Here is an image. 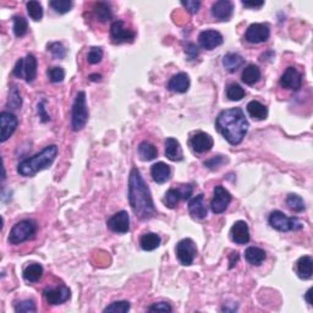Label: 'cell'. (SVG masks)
Segmentation results:
<instances>
[{"label": "cell", "instance_id": "obj_1", "mask_svg": "<svg viewBox=\"0 0 313 313\" xmlns=\"http://www.w3.org/2000/svg\"><path fill=\"white\" fill-rule=\"evenodd\" d=\"M129 202L132 212L141 221H148L156 215L157 209L150 187L146 184L139 170L134 166L129 178Z\"/></svg>", "mask_w": 313, "mask_h": 313}, {"label": "cell", "instance_id": "obj_2", "mask_svg": "<svg viewBox=\"0 0 313 313\" xmlns=\"http://www.w3.org/2000/svg\"><path fill=\"white\" fill-rule=\"evenodd\" d=\"M215 126L229 143L236 146L243 142L249 131L250 124L241 108H231V109L223 110L219 114Z\"/></svg>", "mask_w": 313, "mask_h": 313}, {"label": "cell", "instance_id": "obj_3", "mask_svg": "<svg viewBox=\"0 0 313 313\" xmlns=\"http://www.w3.org/2000/svg\"><path fill=\"white\" fill-rule=\"evenodd\" d=\"M58 156V147L55 145L46 146L44 150L35 154L33 157L23 159L18 163L17 173L25 178H32L42 170L48 169L54 163Z\"/></svg>", "mask_w": 313, "mask_h": 313}, {"label": "cell", "instance_id": "obj_4", "mask_svg": "<svg viewBox=\"0 0 313 313\" xmlns=\"http://www.w3.org/2000/svg\"><path fill=\"white\" fill-rule=\"evenodd\" d=\"M37 234V223L32 219H23L12 226L9 234V244L20 245L32 240Z\"/></svg>", "mask_w": 313, "mask_h": 313}, {"label": "cell", "instance_id": "obj_5", "mask_svg": "<svg viewBox=\"0 0 313 313\" xmlns=\"http://www.w3.org/2000/svg\"><path fill=\"white\" fill-rule=\"evenodd\" d=\"M88 116L89 111L86 93L79 92L73 104V113H71V126H73L74 131H80L85 128L88 122Z\"/></svg>", "mask_w": 313, "mask_h": 313}, {"label": "cell", "instance_id": "obj_6", "mask_svg": "<svg viewBox=\"0 0 313 313\" xmlns=\"http://www.w3.org/2000/svg\"><path fill=\"white\" fill-rule=\"evenodd\" d=\"M268 222L269 225H271L273 229L283 232L293 231V230L296 231L303 228L302 223L300 222L296 216H291V218H289V216L285 215L283 212H280V210H274V212H272L271 215H269Z\"/></svg>", "mask_w": 313, "mask_h": 313}, {"label": "cell", "instance_id": "obj_7", "mask_svg": "<svg viewBox=\"0 0 313 313\" xmlns=\"http://www.w3.org/2000/svg\"><path fill=\"white\" fill-rule=\"evenodd\" d=\"M14 76L23 79L26 82H33L37 77V59L33 54H29L26 58L18 59L14 70Z\"/></svg>", "mask_w": 313, "mask_h": 313}, {"label": "cell", "instance_id": "obj_8", "mask_svg": "<svg viewBox=\"0 0 313 313\" xmlns=\"http://www.w3.org/2000/svg\"><path fill=\"white\" fill-rule=\"evenodd\" d=\"M176 257L182 266H191L197 256V247L192 238H184L176 245Z\"/></svg>", "mask_w": 313, "mask_h": 313}, {"label": "cell", "instance_id": "obj_9", "mask_svg": "<svg viewBox=\"0 0 313 313\" xmlns=\"http://www.w3.org/2000/svg\"><path fill=\"white\" fill-rule=\"evenodd\" d=\"M231 194L223 186H215L213 191V198L210 202V208L214 214H222L224 213L229 204L231 203Z\"/></svg>", "mask_w": 313, "mask_h": 313}, {"label": "cell", "instance_id": "obj_10", "mask_svg": "<svg viewBox=\"0 0 313 313\" xmlns=\"http://www.w3.org/2000/svg\"><path fill=\"white\" fill-rule=\"evenodd\" d=\"M194 191L192 185H182L179 188H169L164 196L163 202L168 208H175L181 200H188Z\"/></svg>", "mask_w": 313, "mask_h": 313}, {"label": "cell", "instance_id": "obj_11", "mask_svg": "<svg viewBox=\"0 0 313 313\" xmlns=\"http://www.w3.org/2000/svg\"><path fill=\"white\" fill-rule=\"evenodd\" d=\"M110 36L113 42L115 44H122V43H132L136 38L135 31L126 29L125 25L122 20H117L111 23L110 27Z\"/></svg>", "mask_w": 313, "mask_h": 313}, {"label": "cell", "instance_id": "obj_12", "mask_svg": "<svg viewBox=\"0 0 313 313\" xmlns=\"http://www.w3.org/2000/svg\"><path fill=\"white\" fill-rule=\"evenodd\" d=\"M271 37V29L266 23H252L250 25L245 33V39L252 44L267 42Z\"/></svg>", "mask_w": 313, "mask_h": 313}, {"label": "cell", "instance_id": "obj_13", "mask_svg": "<svg viewBox=\"0 0 313 313\" xmlns=\"http://www.w3.org/2000/svg\"><path fill=\"white\" fill-rule=\"evenodd\" d=\"M43 296H44L45 301L49 305H61V303L66 302L71 297V291L65 285L55 287H45L43 291Z\"/></svg>", "mask_w": 313, "mask_h": 313}, {"label": "cell", "instance_id": "obj_14", "mask_svg": "<svg viewBox=\"0 0 313 313\" xmlns=\"http://www.w3.org/2000/svg\"><path fill=\"white\" fill-rule=\"evenodd\" d=\"M18 119L16 115L9 111H3L0 114V128H2V132H0V142L8 141L11 137L15 130L17 129Z\"/></svg>", "mask_w": 313, "mask_h": 313}, {"label": "cell", "instance_id": "obj_15", "mask_svg": "<svg viewBox=\"0 0 313 313\" xmlns=\"http://www.w3.org/2000/svg\"><path fill=\"white\" fill-rule=\"evenodd\" d=\"M280 86L283 88L291 89V91H299L302 87V75L299 70L294 66L287 67L285 73L280 77Z\"/></svg>", "mask_w": 313, "mask_h": 313}, {"label": "cell", "instance_id": "obj_16", "mask_svg": "<svg viewBox=\"0 0 313 313\" xmlns=\"http://www.w3.org/2000/svg\"><path fill=\"white\" fill-rule=\"evenodd\" d=\"M108 228L111 231L119 232V234H126L130 231V216L126 210H120L110 216L107 222Z\"/></svg>", "mask_w": 313, "mask_h": 313}, {"label": "cell", "instance_id": "obj_17", "mask_svg": "<svg viewBox=\"0 0 313 313\" xmlns=\"http://www.w3.org/2000/svg\"><path fill=\"white\" fill-rule=\"evenodd\" d=\"M214 139L206 132H197L190 138V147L196 153H207L213 148Z\"/></svg>", "mask_w": 313, "mask_h": 313}, {"label": "cell", "instance_id": "obj_18", "mask_svg": "<svg viewBox=\"0 0 313 313\" xmlns=\"http://www.w3.org/2000/svg\"><path fill=\"white\" fill-rule=\"evenodd\" d=\"M223 42H224V38H223L222 33L215 30H206L198 36V43L207 51H213L216 46L222 45Z\"/></svg>", "mask_w": 313, "mask_h": 313}, {"label": "cell", "instance_id": "obj_19", "mask_svg": "<svg viewBox=\"0 0 313 313\" xmlns=\"http://www.w3.org/2000/svg\"><path fill=\"white\" fill-rule=\"evenodd\" d=\"M230 237L235 244L245 245L250 241V229L246 222L237 221L234 223L230 230Z\"/></svg>", "mask_w": 313, "mask_h": 313}, {"label": "cell", "instance_id": "obj_20", "mask_svg": "<svg viewBox=\"0 0 313 313\" xmlns=\"http://www.w3.org/2000/svg\"><path fill=\"white\" fill-rule=\"evenodd\" d=\"M234 12V4L229 0H219L212 5L213 17L222 21H228Z\"/></svg>", "mask_w": 313, "mask_h": 313}, {"label": "cell", "instance_id": "obj_21", "mask_svg": "<svg viewBox=\"0 0 313 313\" xmlns=\"http://www.w3.org/2000/svg\"><path fill=\"white\" fill-rule=\"evenodd\" d=\"M188 212H190V214L196 219L206 218L207 213H208V209H207L204 195L200 194L198 196L192 198L190 202H188Z\"/></svg>", "mask_w": 313, "mask_h": 313}, {"label": "cell", "instance_id": "obj_22", "mask_svg": "<svg viewBox=\"0 0 313 313\" xmlns=\"http://www.w3.org/2000/svg\"><path fill=\"white\" fill-rule=\"evenodd\" d=\"M151 175L152 179H153L154 182H157V184H165V182L169 181L170 178H172V169H170L168 164L158 162L154 164V165H152Z\"/></svg>", "mask_w": 313, "mask_h": 313}, {"label": "cell", "instance_id": "obj_23", "mask_svg": "<svg viewBox=\"0 0 313 313\" xmlns=\"http://www.w3.org/2000/svg\"><path fill=\"white\" fill-rule=\"evenodd\" d=\"M190 77L186 73H179L170 79L168 88L175 93H186L190 88Z\"/></svg>", "mask_w": 313, "mask_h": 313}, {"label": "cell", "instance_id": "obj_24", "mask_svg": "<svg viewBox=\"0 0 313 313\" xmlns=\"http://www.w3.org/2000/svg\"><path fill=\"white\" fill-rule=\"evenodd\" d=\"M165 156L172 162H181L184 159L181 145L174 137H168L165 139Z\"/></svg>", "mask_w": 313, "mask_h": 313}, {"label": "cell", "instance_id": "obj_25", "mask_svg": "<svg viewBox=\"0 0 313 313\" xmlns=\"http://www.w3.org/2000/svg\"><path fill=\"white\" fill-rule=\"evenodd\" d=\"M245 64V59L237 53H228L223 58V66L228 73H235Z\"/></svg>", "mask_w": 313, "mask_h": 313}, {"label": "cell", "instance_id": "obj_26", "mask_svg": "<svg viewBox=\"0 0 313 313\" xmlns=\"http://www.w3.org/2000/svg\"><path fill=\"white\" fill-rule=\"evenodd\" d=\"M93 15L97 18L99 22H107L113 17V11L109 3L98 2L93 6Z\"/></svg>", "mask_w": 313, "mask_h": 313}, {"label": "cell", "instance_id": "obj_27", "mask_svg": "<svg viewBox=\"0 0 313 313\" xmlns=\"http://www.w3.org/2000/svg\"><path fill=\"white\" fill-rule=\"evenodd\" d=\"M266 257H267L266 251L259 249V247L251 246L245 251V258L252 266H261L266 261Z\"/></svg>", "mask_w": 313, "mask_h": 313}, {"label": "cell", "instance_id": "obj_28", "mask_svg": "<svg viewBox=\"0 0 313 313\" xmlns=\"http://www.w3.org/2000/svg\"><path fill=\"white\" fill-rule=\"evenodd\" d=\"M261 70L257 65H247L243 71V75H241V80H243L244 83L249 86H253L255 83H257L261 80Z\"/></svg>", "mask_w": 313, "mask_h": 313}, {"label": "cell", "instance_id": "obj_29", "mask_svg": "<svg viewBox=\"0 0 313 313\" xmlns=\"http://www.w3.org/2000/svg\"><path fill=\"white\" fill-rule=\"evenodd\" d=\"M43 273L44 269L41 264L38 263H31V264L26 266L23 269V278L25 280L29 281V283H37L43 277Z\"/></svg>", "mask_w": 313, "mask_h": 313}, {"label": "cell", "instance_id": "obj_30", "mask_svg": "<svg viewBox=\"0 0 313 313\" xmlns=\"http://www.w3.org/2000/svg\"><path fill=\"white\" fill-rule=\"evenodd\" d=\"M247 113L250 114L251 117L255 120H264L268 116V109L264 104H262L258 101H251L247 104Z\"/></svg>", "mask_w": 313, "mask_h": 313}, {"label": "cell", "instance_id": "obj_31", "mask_svg": "<svg viewBox=\"0 0 313 313\" xmlns=\"http://www.w3.org/2000/svg\"><path fill=\"white\" fill-rule=\"evenodd\" d=\"M297 274L301 279L307 280L312 277L313 273V259L309 256H303L297 261Z\"/></svg>", "mask_w": 313, "mask_h": 313}, {"label": "cell", "instance_id": "obj_32", "mask_svg": "<svg viewBox=\"0 0 313 313\" xmlns=\"http://www.w3.org/2000/svg\"><path fill=\"white\" fill-rule=\"evenodd\" d=\"M160 236L154 234V232H146L139 238V245H141L142 250L145 251H154L158 249L160 245Z\"/></svg>", "mask_w": 313, "mask_h": 313}, {"label": "cell", "instance_id": "obj_33", "mask_svg": "<svg viewBox=\"0 0 313 313\" xmlns=\"http://www.w3.org/2000/svg\"><path fill=\"white\" fill-rule=\"evenodd\" d=\"M138 156L145 162H151L158 156V150L156 146L145 141L138 146Z\"/></svg>", "mask_w": 313, "mask_h": 313}, {"label": "cell", "instance_id": "obj_34", "mask_svg": "<svg viewBox=\"0 0 313 313\" xmlns=\"http://www.w3.org/2000/svg\"><path fill=\"white\" fill-rule=\"evenodd\" d=\"M245 95H246V92H245V89L241 87L240 85H237V83H230V85L228 86V88H226V98H228L229 101H241Z\"/></svg>", "mask_w": 313, "mask_h": 313}, {"label": "cell", "instance_id": "obj_35", "mask_svg": "<svg viewBox=\"0 0 313 313\" xmlns=\"http://www.w3.org/2000/svg\"><path fill=\"white\" fill-rule=\"evenodd\" d=\"M286 204L291 210H294V212H296V213L302 212V210H305L306 208L305 201L302 200V197L295 194H291L287 196Z\"/></svg>", "mask_w": 313, "mask_h": 313}, {"label": "cell", "instance_id": "obj_36", "mask_svg": "<svg viewBox=\"0 0 313 313\" xmlns=\"http://www.w3.org/2000/svg\"><path fill=\"white\" fill-rule=\"evenodd\" d=\"M27 12H29L30 17L32 18L33 21H41L43 17V8L41 5V3L36 2V0H31L26 4Z\"/></svg>", "mask_w": 313, "mask_h": 313}, {"label": "cell", "instance_id": "obj_37", "mask_svg": "<svg viewBox=\"0 0 313 313\" xmlns=\"http://www.w3.org/2000/svg\"><path fill=\"white\" fill-rule=\"evenodd\" d=\"M29 32V23L27 20L22 16H15L14 17V33L15 36L21 38L25 37Z\"/></svg>", "mask_w": 313, "mask_h": 313}, {"label": "cell", "instance_id": "obj_38", "mask_svg": "<svg viewBox=\"0 0 313 313\" xmlns=\"http://www.w3.org/2000/svg\"><path fill=\"white\" fill-rule=\"evenodd\" d=\"M8 107L11 109H20L22 107V98H21V93L16 86L11 87L10 92H9Z\"/></svg>", "mask_w": 313, "mask_h": 313}, {"label": "cell", "instance_id": "obj_39", "mask_svg": "<svg viewBox=\"0 0 313 313\" xmlns=\"http://www.w3.org/2000/svg\"><path fill=\"white\" fill-rule=\"evenodd\" d=\"M49 5L58 14H66L73 8V2H70V0H53V2L49 3Z\"/></svg>", "mask_w": 313, "mask_h": 313}, {"label": "cell", "instance_id": "obj_40", "mask_svg": "<svg viewBox=\"0 0 313 313\" xmlns=\"http://www.w3.org/2000/svg\"><path fill=\"white\" fill-rule=\"evenodd\" d=\"M228 162H229V159L225 156H214L213 158H210V159L204 162V166L210 170H218Z\"/></svg>", "mask_w": 313, "mask_h": 313}, {"label": "cell", "instance_id": "obj_41", "mask_svg": "<svg viewBox=\"0 0 313 313\" xmlns=\"http://www.w3.org/2000/svg\"><path fill=\"white\" fill-rule=\"evenodd\" d=\"M15 312L17 313H30V312H36L37 307L36 303L32 300H25V301L16 302L14 306Z\"/></svg>", "mask_w": 313, "mask_h": 313}, {"label": "cell", "instance_id": "obj_42", "mask_svg": "<svg viewBox=\"0 0 313 313\" xmlns=\"http://www.w3.org/2000/svg\"><path fill=\"white\" fill-rule=\"evenodd\" d=\"M46 74H48L49 80H51V82L53 83L63 82L65 79V71L63 67H59V66L49 67L48 71H46Z\"/></svg>", "mask_w": 313, "mask_h": 313}, {"label": "cell", "instance_id": "obj_43", "mask_svg": "<svg viewBox=\"0 0 313 313\" xmlns=\"http://www.w3.org/2000/svg\"><path fill=\"white\" fill-rule=\"evenodd\" d=\"M130 309V302L128 301H115L110 303L108 307L104 308V312H114V313H126Z\"/></svg>", "mask_w": 313, "mask_h": 313}, {"label": "cell", "instance_id": "obj_44", "mask_svg": "<svg viewBox=\"0 0 313 313\" xmlns=\"http://www.w3.org/2000/svg\"><path fill=\"white\" fill-rule=\"evenodd\" d=\"M48 51L52 53V55L55 59H64L66 57V49H65V46L59 42H54L48 44Z\"/></svg>", "mask_w": 313, "mask_h": 313}, {"label": "cell", "instance_id": "obj_45", "mask_svg": "<svg viewBox=\"0 0 313 313\" xmlns=\"http://www.w3.org/2000/svg\"><path fill=\"white\" fill-rule=\"evenodd\" d=\"M102 59H103V51H102V48L93 46L91 51H89L88 55H87L88 63L92 64V65L99 64L102 61Z\"/></svg>", "mask_w": 313, "mask_h": 313}, {"label": "cell", "instance_id": "obj_46", "mask_svg": "<svg viewBox=\"0 0 313 313\" xmlns=\"http://www.w3.org/2000/svg\"><path fill=\"white\" fill-rule=\"evenodd\" d=\"M181 5L186 8V10L190 12V14H197L201 8V3L195 2V0H186V2H181Z\"/></svg>", "mask_w": 313, "mask_h": 313}, {"label": "cell", "instance_id": "obj_47", "mask_svg": "<svg viewBox=\"0 0 313 313\" xmlns=\"http://www.w3.org/2000/svg\"><path fill=\"white\" fill-rule=\"evenodd\" d=\"M185 53L186 55H187L188 60H195V59H197L198 55H200V51H198L196 44H194V43H188V44H186Z\"/></svg>", "mask_w": 313, "mask_h": 313}, {"label": "cell", "instance_id": "obj_48", "mask_svg": "<svg viewBox=\"0 0 313 313\" xmlns=\"http://www.w3.org/2000/svg\"><path fill=\"white\" fill-rule=\"evenodd\" d=\"M150 312H172L173 308L169 303L166 302H158L152 305L150 308H148Z\"/></svg>", "mask_w": 313, "mask_h": 313}, {"label": "cell", "instance_id": "obj_49", "mask_svg": "<svg viewBox=\"0 0 313 313\" xmlns=\"http://www.w3.org/2000/svg\"><path fill=\"white\" fill-rule=\"evenodd\" d=\"M44 104H45V101H42L41 103L38 104V114H39V117H41L42 123H46L51 120V116H49L45 111Z\"/></svg>", "mask_w": 313, "mask_h": 313}, {"label": "cell", "instance_id": "obj_50", "mask_svg": "<svg viewBox=\"0 0 313 313\" xmlns=\"http://www.w3.org/2000/svg\"><path fill=\"white\" fill-rule=\"evenodd\" d=\"M243 5L245 8H252V9H259L264 5V2H243Z\"/></svg>", "mask_w": 313, "mask_h": 313}, {"label": "cell", "instance_id": "obj_51", "mask_svg": "<svg viewBox=\"0 0 313 313\" xmlns=\"http://www.w3.org/2000/svg\"><path fill=\"white\" fill-rule=\"evenodd\" d=\"M230 268L234 267L235 264H236L237 259H238V253L237 252H232L231 256H230Z\"/></svg>", "mask_w": 313, "mask_h": 313}, {"label": "cell", "instance_id": "obj_52", "mask_svg": "<svg viewBox=\"0 0 313 313\" xmlns=\"http://www.w3.org/2000/svg\"><path fill=\"white\" fill-rule=\"evenodd\" d=\"M101 79H102V76L98 75V74H92V75H89V80L93 82L101 81Z\"/></svg>", "mask_w": 313, "mask_h": 313}, {"label": "cell", "instance_id": "obj_53", "mask_svg": "<svg viewBox=\"0 0 313 313\" xmlns=\"http://www.w3.org/2000/svg\"><path fill=\"white\" fill-rule=\"evenodd\" d=\"M311 295H312V289H309L307 293H306V301H307L308 305H313L312 303V299H311Z\"/></svg>", "mask_w": 313, "mask_h": 313}]
</instances>
